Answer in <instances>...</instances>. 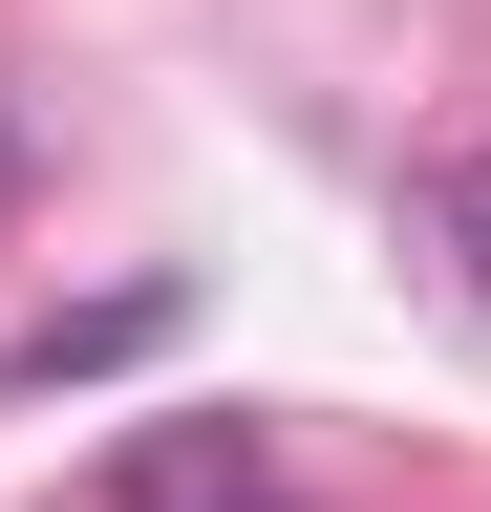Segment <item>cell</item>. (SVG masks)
I'll return each mask as SVG.
<instances>
[{
	"mask_svg": "<svg viewBox=\"0 0 491 512\" xmlns=\"http://www.w3.org/2000/svg\"><path fill=\"white\" fill-rule=\"evenodd\" d=\"M449 256H470V278H491V171H449Z\"/></svg>",
	"mask_w": 491,
	"mask_h": 512,
	"instance_id": "cell-2",
	"label": "cell"
},
{
	"mask_svg": "<svg viewBox=\"0 0 491 512\" xmlns=\"http://www.w3.org/2000/svg\"><path fill=\"white\" fill-rule=\"evenodd\" d=\"M129 512H278V470H257L235 427H150V448H129Z\"/></svg>",
	"mask_w": 491,
	"mask_h": 512,
	"instance_id": "cell-1",
	"label": "cell"
}]
</instances>
